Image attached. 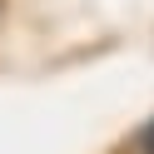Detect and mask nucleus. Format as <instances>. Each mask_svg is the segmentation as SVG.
<instances>
[{"label": "nucleus", "mask_w": 154, "mask_h": 154, "mask_svg": "<svg viewBox=\"0 0 154 154\" xmlns=\"http://www.w3.org/2000/svg\"><path fill=\"white\" fill-rule=\"evenodd\" d=\"M144 154H154V119L144 124Z\"/></svg>", "instance_id": "1"}]
</instances>
